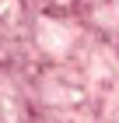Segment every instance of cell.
<instances>
[{
  "label": "cell",
  "mask_w": 119,
  "mask_h": 123,
  "mask_svg": "<svg viewBox=\"0 0 119 123\" xmlns=\"http://www.w3.org/2000/svg\"><path fill=\"white\" fill-rule=\"evenodd\" d=\"M74 42V28L63 25V21H39V46L46 53H67Z\"/></svg>",
  "instance_id": "6da1fadb"
}]
</instances>
